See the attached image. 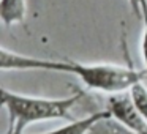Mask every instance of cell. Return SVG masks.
Here are the masks:
<instances>
[{"instance_id":"3","label":"cell","mask_w":147,"mask_h":134,"mask_svg":"<svg viewBox=\"0 0 147 134\" xmlns=\"http://www.w3.org/2000/svg\"><path fill=\"white\" fill-rule=\"evenodd\" d=\"M111 115L117 118L120 123L128 126L136 134H147V120L141 117V114L136 111L130 98V93H120V95H112L108 99L106 106Z\"/></svg>"},{"instance_id":"10","label":"cell","mask_w":147,"mask_h":134,"mask_svg":"<svg viewBox=\"0 0 147 134\" xmlns=\"http://www.w3.org/2000/svg\"><path fill=\"white\" fill-rule=\"evenodd\" d=\"M127 2H128V3H130V7H131V8H133V10H134V0H127Z\"/></svg>"},{"instance_id":"6","label":"cell","mask_w":147,"mask_h":134,"mask_svg":"<svg viewBox=\"0 0 147 134\" xmlns=\"http://www.w3.org/2000/svg\"><path fill=\"white\" fill-rule=\"evenodd\" d=\"M89 134H136L130 129L128 126H125L123 123L114 118L112 115L100 120L95 126L90 129Z\"/></svg>"},{"instance_id":"8","label":"cell","mask_w":147,"mask_h":134,"mask_svg":"<svg viewBox=\"0 0 147 134\" xmlns=\"http://www.w3.org/2000/svg\"><path fill=\"white\" fill-rule=\"evenodd\" d=\"M134 14L142 19V22H147V0H134Z\"/></svg>"},{"instance_id":"5","label":"cell","mask_w":147,"mask_h":134,"mask_svg":"<svg viewBox=\"0 0 147 134\" xmlns=\"http://www.w3.org/2000/svg\"><path fill=\"white\" fill-rule=\"evenodd\" d=\"M27 17V0H0V19L7 27L22 24Z\"/></svg>"},{"instance_id":"4","label":"cell","mask_w":147,"mask_h":134,"mask_svg":"<svg viewBox=\"0 0 147 134\" xmlns=\"http://www.w3.org/2000/svg\"><path fill=\"white\" fill-rule=\"evenodd\" d=\"M109 115H111V112L108 109L98 111V112H93V114H87L81 118H74L73 121H68L63 126H59L55 129L46 131V133H41V134H89L90 129L100 120L109 117Z\"/></svg>"},{"instance_id":"2","label":"cell","mask_w":147,"mask_h":134,"mask_svg":"<svg viewBox=\"0 0 147 134\" xmlns=\"http://www.w3.org/2000/svg\"><path fill=\"white\" fill-rule=\"evenodd\" d=\"M84 96V90H76L65 98H43L2 88V106L8 114L7 134H24L27 126L40 121H73L71 111Z\"/></svg>"},{"instance_id":"9","label":"cell","mask_w":147,"mask_h":134,"mask_svg":"<svg viewBox=\"0 0 147 134\" xmlns=\"http://www.w3.org/2000/svg\"><path fill=\"white\" fill-rule=\"evenodd\" d=\"M141 54H142V62H144L142 70L147 73V22L144 24V32H142V38H141Z\"/></svg>"},{"instance_id":"7","label":"cell","mask_w":147,"mask_h":134,"mask_svg":"<svg viewBox=\"0 0 147 134\" xmlns=\"http://www.w3.org/2000/svg\"><path fill=\"white\" fill-rule=\"evenodd\" d=\"M130 98L136 111L147 120V87L144 82H138L133 88L130 90Z\"/></svg>"},{"instance_id":"1","label":"cell","mask_w":147,"mask_h":134,"mask_svg":"<svg viewBox=\"0 0 147 134\" xmlns=\"http://www.w3.org/2000/svg\"><path fill=\"white\" fill-rule=\"evenodd\" d=\"M0 68L3 71H55L78 76L89 90L108 93L109 96L127 93L142 82L147 73L136 70L133 65L114 63H82L74 60H51V58L24 55L19 52L2 48Z\"/></svg>"}]
</instances>
